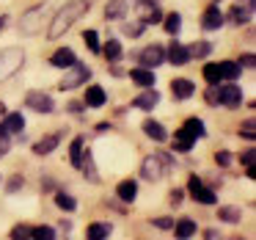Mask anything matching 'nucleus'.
Listing matches in <instances>:
<instances>
[{
  "mask_svg": "<svg viewBox=\"0 0 256 240\" xmlns=\"http://www.w3.org/2000/svg\"><path fill=\"white\" fill-rule=\"evenodd\" d=\"M110 232H113L110 223L96 221V223H88V229H86V237H88V240H102V237H110Z\"/></svg>",
  "mask_w": 256,
  "mask_h": 240,
  "instance_id": "27",
  "label": "nucleus"
},
{
  "mask_svg": "<svg viewBox=\"0 0 256 240\" xmlns=\"http://www.w3.org/2000/svg\"><path fill=\"white\" fill-rule=\"evenodd\" d=\"M3 113H6V105H3V102H0V116H3Z\"/></svg>",
  "mask_w": 256,
  "mask_h": 240,
  "instance_id": "51",
  "label": "nucleus"
},
{
  "mask_svg": "<svg viewBox=\"0 0 256 240\" xmlns=\"http://www.w3.org/2000/svg\"><path fill=\"white\" fill-rule=\"evenodd\" d=\"M22 67H25L22 47H6V50H0V86L8 83Z\"/></svg>",
  "mask_w": 256,
  "mask_h": 240,
  "instance_id": "2",
  "label": "nucleus"
},
{
  "mask_svg": "<svg viewBox=\"0 0 256 240\" xmlns=\"http://www.w3.org/2000/svg\"><path fill=\"white\" fill-rule=\"evenodd\" d=\"M228 23L232 25H237V28H242V25H248L250 20H254V9L250 6H242V3H240V6H234L232 12H228Z\"/></svg>",
  "mask_w": 256,
  "mask_h": 240,
  "instance_id": "16",
  "label": "nucleus"
},
{
  "mask_svg": "<svg viewBox=\"0 0 256 240\" xmlns=\"http://www.w3.org/2000/svg\"><path fill=\"white\" fill-rule=\"evenodd\" d=\"M80 168H83V177H86V179H91V182H100V174H96L94 157H91L88 149L83 152V163H80Z\"/></svg>",
  "mask_w": 256,
  "mask_h": 240,
  "instance_id": "30",
  "label": "nucleus"
},
{
  "mask_svg": "<svg viewBox=\"0 0 256 240\" xmlns=\"http://www.w3.org/2000/svg\"><path fill=\"white\" fill-rule=\"evenodd\" d=\"M160 105V91L152 86V89H144V94H138L132 100V108H138V111H154V108Z\"/></svg>",
  "mask_w": 256,
  "mask_h": 240,
  "instance_id": "10",
  "label": "nucleus"
},
{
  "mask_svg": "<svg viewBox=\"0 0 256 240\" xmlns=\"http://www.w3.org/2000/svg\"><path fill=\"white\" fill-rule=\"evenodd\" d=\"M22 185H25V177H22V174H14V177L8 179L6 190H8V193H14V190H20V188H22Z\"/></svg>",
  "mask_w": 256,
  "mask_h": 240,
  "instance_id": "41",
  "label": "nucleus"
},
{
  "mask_svg": "<svg viewBox=\"0 0 256 240\" xmlns=\"http://www.w3.org/2000/svg\"><path fill=\"white\" fill-rule=\"evenodd\" d=\"M108 102V94H105V89L102 86H94V83H86V105L88 108H102Z\"/></svg>",
  "mask_w": 256,
  "mask_h": 240,
  "instance_id": "18",
  "label": "nucleus"
},
{
  "mask_svg": "<svg viewBox=\"0 0 256 240\" xmlns=\"http://www.w3.org/2000/svg\"><path fill=\"white\" fill-rule=\"evenodd\" d=\"M201 75H204V80H206L210 86H218V83H220V67H218V64H204Z\"/></svg>",
  "mask_w": 256,
  "mask_h": 240,
  "instance_id": "33",
  "label": "nucleus"
},
{
  "mask_svg": "<svg viewBox=\"0 0 256 240\" xmlns=\"http://www.w3.org/2000/svg\"><path fill=\"white\" fill-rule=\"evenodd\" d=\"M174 232H176V237L179 240H188V237H193L196 232H198V226H196V221L193 218H182V221H174Z\"/></svg>",
  "mask_w": 256,
  "mask_h": 240,
  "instance_id": "24",
  "label": "nucleus"
},
{
  "mask_svg": "<svg viewBox=\"0 0 256 240\" xmlns=\"http://www.w3.org/2000/svg\"><path fill=\"white\" fill-rule=\"evenodd\" d=\"M215 163H218V166H228V163H232V155H228L226 149L215 152Z\"/></svg>",
  "mask_w": 256,
  "mask_h": 240,
  "instance_id": "45",
  "label": "nucleus"
},
{
  "mask_svg": "<svg viewBox=\"0 0 256 240\" xmlns=\"http://www.w3.org/2000/svg\"><path fill=\"white\" fill-rule=\"evenodd\" d=\"M58 144H61V135H58V133H50V135H44V138H39V141L34 144V155L47 157V155H52V152L58 149Z\"/></svg>",
  "mask_w": 256,
  "mask_h": 240,
  "instance_id": "14",
  "label": "nucleus"
},
{
  "mask_svg": "<svg viewBox=\"0 0 256 240\" xmlns=\"http://www.w3.org/2000/svg\"><path fill=\"white\" fill-rule=\"evenodd\" d=\"M140 174H144V179H149V182H160V179L168 174V166L162 163L160 155H149V157H144V163H140Z\"/></svg>",
  "mask_w": 256,
  "mask_h": 240,
  "instance_id": "5",
  "label": "nucleus"
},
{
  "mask_svg": "<svg viewBox=\"0 0 256 240\" xmlns=\"http://www.w3.org/2000/svg\"><path fill=\"white\" fill-rule=\"evenodd\" d=\"M152 226H157V229H171V226H174V218H168V215L152 218Z\"/></svg>",
  "mask_w": 256,
  "mask_h": 240,
  "instance_id": "43",
  "label": "nucleus"
},
{
  "mask_svg": "<svg viewBox=\"0 0 256 240\" xmlns=\"http://www.w3.org/2000/svg\"><path fill=\"white\" fill-rule=\"evenodd\" d=\"M240 102H242V89L240 86H234V80H228L226 86H220L218 83V105H223V108H237Z\"/></svg>",
  "mask_w": 256,
  "mask_h": 240,
  "instance_id": "7",
  "label": "nucleus"
},
{
  "mask_svg": "<svg viewBox=\"0 0 256 240\" xmlns=\"http://www.w3.org/2000/svg\"><path fill=\"white\" fill-rule=\"evenodd\" d=\"M74 61H78V56H74L72 47H58L50 56V67H56V69H69Z\"/></svg>",
  "mask_w": 256,
  "mask_h": 240,
  "instance_id": "13",
  "label": "nucleus"
},
{
  "mask_svg": "<svg viewBox=\"0 0 256 240\" xmlns=\"http://www.w3.org/2000/svg\"><path fill=\"white\" fill-rule=\"evenodd\" d=\"M193 146H196V138L184 127H179L176 135H174V152H182V155H184V152H190Z\"/></svg>",
  "mask_w": 256,
  "mask_h": 240,
  "instance_id": "23",
  "label": "nucleus"
},
{
  "mask_svg": "<svg viewBox=\"0 0 256 240\" xmlns=\"http://www.w3.org/2000/svg\"><path fill=\"white\" fill-rule=\"evenodd\" d=\"M166 58H168V64H174V67H184V64H190V50L184 45H179V42H174V45L168 47Z\"/></svg>",
  "mask_w": 256,
  "mask_h": 240,
  "instance_id": "15",
  "label": "nucleus"
},
{
  "mask_svg": "<svg viewBox=\"0 0 256 240\" xmlns=\"http://www.w3.org/2000/svg\"><path fill=\"white\" fill-rule=\"evenodd\" d=\"M6 23H8V17H0V31L6 28Z\"/></svg>",
  "mask_w": 256,
  "mask_h": 240,
  "instance_id": "50",
  "label": "nucleus"
},
{
  "mask_svg": "<svg viewBox=\"0 0 256 240\" xmlns=\"http://www.w3.org/2000/svg\"><path fill=\"white\" fill-rule=\"evenodd\" d=\"M218 67H220V80H237L240 72H242L237 61H220Z\"/></svg>",
  "mask_w": 256,
  "mask_h": 240,
  "instance_id": "31",
  "label": "nucleus"
},
{
  "mask_svg": "<svg viewBox=\"0 0 256 240\" xmlns=\"http://www.w3.org/2000/svg\"><path fill=\"white\" fill-rule=\"evenodd\" d=\"M245 177H248V179H256V168H254V166H245Z\"/></svg>",
  "mask_w": 256,
  "mask_h": 240,
  "instance_id": "48",
  "label": "nucleus"
},
{
  "mask_svg": "<svg viewBox=\"0 0 256 240\" xmlns=\"http://www.w3.org/2000/svg\"><path fill=\"white\" fill-rule=\"evenodd\" d=\"M56 204L61 207V210L72 212L74 207H78V201H74V196H69L66 190H56Z\"/></svg>",
  "mask_w": 256,
  "mask_h": 240,
  "instance_id": "34",
  "label": "nucleus"
},
{
  "mask_svg": "<svg viewBox=\"0 0 256 240\" xmlns=\"http://www.w3.org/2000/svg\"><path fill=\"white\" fill-rule=\"evenodd\" d=\"M30 237H36V240H52L56 237V229L52 226H30Z\"/></svg>",
  "mask_w": 256,
  "mask_h": 240,
  "instance_id": "36",
  "label": "nucleus"
},
{
  "mask_svg": "<svg viewBox=\"0 0 256 240\" xmlns=\"http://www.w3.org/2000/svg\"><path fill=\"white\" fill-rule=\"evenodd\" d=\"M0 179H3V177H0Z\"/></svg>",
  "mask_w": 256,
  "mask_h": 240,
  "instance_id": "52",
  "label": "nucleus"
},
{
  "mask_svg": "<svg viewBox=\"0 0 256 240\" xmlns=\"http://www.w3.org/2000/svg\"><path fill=\"white\" fill-rule=\"evenodd\" d=\"M144 135L152 141H157V144H162V141H168V130L162 127L160 122H154V119H146L144 122Z\"/></svg>",
  "mask_w": 256,
  "mask_h": 240,
  "instance_id": "20",
  "label": "nucleus"
},
{
  "mask_svg": "<svg viewBox=\"0 0 256 240\" xmlns=\"http://www.w3.org/2000/svg\"><path fill=\"white\" fill-rule=\"evenodd\" d=\"M162 28H166V34L176 36L179 31H182V14H179V12L166 14V17H162Z\"/></svg>",
  "mask_w": 256,
  "mask_h": 240,
  "instance_id": "29",
  "label": "nucleus"
},
{
  "mask_svg": "<svg viewBox=\"0 0 256 240\" xmlns=\"http://www.w3.org/2000/svg\"><path fill=\"white\" fill-rule=\"evenodd\" d=\"M91 9V0H66L61 9H58V14L50 20V28H47V39L56 42L61 39L64 34H66L69 28H72L78 20H83L86 14H88Z\"/></svg>",
  "mask_w": 256,
  "mask_h": 240,
  "instance_id": "1",
  "label": "nucleus"
},
{
  "mask_svg": "<svg viewBox=\"0 0 256 240\" xmlns=\"http://www.w3.org/2000/svg\"><path fill=\"white\" fill-rule=\"evenodd\" d=\"M223 23H226V17H223V12L215 6V3H212V6L204 12V17H201V28L204 31H220Z\"/></svg>",
  "mask_w": 256,
  "mask_h": 240,
  "instance_id": "12",
  "label": "nucleus"
},
{
  "mask_svg": "<svg viewBox=\"0 0 256 240\" xmlns=\"http://www.w3.org/2000/svg\"><path fill=\"white\" fill-rule=\"evenodd\" d=\"M0 127L6 130L8 135H20L25 130V116L22 113H3V124Z\"/></svg>",
  "mask_w": 256,
  "mask_h": 240,
  "instance_id": "17",
  "label": "nucleus"
},
{
  "mask_svg": "<svg viewBox=\"0 0 256 240\" xmlns=\"http://www.w3.org/2000/svg\"><path fill=\"white\" fill-rule=\"evenodd\" d=\"M44 20H47V3L30 6L28 12H22V17H20V34L22 36H39L42 28H44Z\"/></svg>",
  "mask_w": 256,
  "mask_h": 240,
  "instance_id": "3",
  "label": "nucleus"
},
{
  "mask_svg": "<svg viewBox=\"0 0 256 240\" xmlns=\"http://www.w3.org/2000/svg\"><path fill=\"white\" fill-rule=\"evenodd\" d=\"M254 157H256V149H245L240 155V160H242V166H254Z\"/></svg>",
  "mask_w": 256,
  "mask_h": 240,
  "instance_id": "47",
  "label": "nucleus"
},
{
  "mask_svg": "<svg viewBox=\"0 0 256 240\" xmlns=\"http://www.w3.org/2000/svg\"><path fill=\"white\" fill-rule=\"evenodd\" d=\"M83 42H86V47H88L91 53H100V36H96V31H86Z\"/></svg>",
  "mask_w": 256,
  "mask_h": 240,
  "instance_id": "38",
  "label": "nucleus"
},
{
  "mask_svg": "<svg viewBox=\"0 0 256 240\" xmlns=\"http://www.w3.org/2000/svg\"><path fill=\"white\" fill-rule=\"evenodd\" d=\"M218 221H223V223H240V221H242V210H240V207H234V204H223V207H218Z\"/></svg>",
  "mask_w": 256,
  "mask_h": 240,
  "instance_id": "25",
  "label": "nucleus"
},
{
  "mask_svg": "<svg viewBox=\"0 0 256 240\" xmlns=\"http://www.w3.org/2000/svg\"><path fill=\"white\" fill-rule=\"evenodd\" d=\"M25 108H30V111H36V113H52L56 111V102H52V97L44 94V91H28V94H25Z\"/></svg>",
  "mask_w": 256,
  "mask_h": 240,
  "instance_id": "8",
  "label": "nucleus"
},
{
  "mask_svg": "<svg viewBox=\"0 0 256 240\" xmlns=\"http://www.w3.org/2000/svg\"><path fill=\"white\" fill-rule=\"evenodd\" d=\"M171 94H174V100H190V97L196 94V86H193V80L190 78H174L171 80Z\"/></svg>",
  "mask_w": 256,
  "mask_h": 240,
  "instance_id": "11",
  "label": "nucleus"
},
{
  "mask_svg": "<svg viewBox=\"0 0 256 240\" xmlns=\"http://www.w3.org/2000/svg\"><path fill=\"white\" fill-rule=\"evenodd\" d=\"M124 14H127V0H108V6H105L108 23H118V20H124Z\"/></svg>",
  "mask_w": 256,
  "mask_h": 240,
  "instance_id": "22",
  "label": "nucleus"
},
{
  "mask_svg": "<svg viewBox=\"0 0 256 240\" xmlns=\"http://www.w3.org/2000/svg\"><path fill=\"white\" fill-rule=\"evenodd\" d=\"M88 80H91V69L86 67V64L74 61L72 67L66 69V75L61 78L58 89H61V91H74V89H80V86H86Z\"/></svg>",
  "mask_w": 256,
  "mask_h": 240,
  "instance_id": "4",
  "label": "nucleus"
},
{
  "mask_svg": "<svg viewBox=\"0 0 256 240\" xmlns=\"http://www.w3.org/2000/svg\"><path fill=\"white\" fill-rule=\"evenodd\" d=\"M12 237H14V240H22V237H30V226H28V223H17V226L12 229Z\"/></svg>",
  "mask_w": 256,
  "mask_h": 240,
  "instance_id": "40",
  "label": "nucleus"
},
{
  "mask_svg": "<svg viewBox=\"0 0 256 240\" xmlns=\"http://www.w3.org/2000/svg\"><path fill=\"white\" fill-rule=\"evenodd\" d=\"M168 196H171V204H174V207H179V204L184 201V190H182V188H174Z\"/></svg>",
  "mask_w": 256,
  "mask_h": 240,
  "instance_id": "44",
  "label": "nucleus"
},
{
  "mask_svg": "<svg viewBox=\"0 0 256 240\" xmlns=\"http://www.w3.org/2000/svg\"><path fill=\"white\" fill-rule=\"evenodd\" d=\"M116 196L122 201H127V204H132V201L138 199V182H135V179H122V182L116 185Z\"/></svg>",
  "mask_w": 256,
  "mask_h": 240,
  "instance_id": "19",
  "label": "nucleus"
},
{
  "mask_svg": "<svg viewBox=\"0 0 256 240\" xmlns=\"http://www.w3.org/2000/svg\"><path fill=\"white\" fill-rule=\"evenodd\" d=\"M144 28H146L144 23H124V25H122V31H124L127 36H132V39H138V36L144 34Z\"/></svg>",
  "mask_w": 256,
  "mask_h": 240,
  "instance_id": "39",
  "label": "nucleus"
},
{
  "mask_svg": "<svg viewBox=\"0 0 256 240\" xmlns=\"http://www.w3.org/2000/svg\"><path fill=\"white\" fill-rule=\"evenodd\" d=\"M240 69H254L256 67V56L254 53H245V56H240Z\"/></svg>",
  "mask_w": 256,
  "mask_h": 240,
  "instance_id": "42",
  "label": "nucleus"
},
{
  "mask_svg": "<svg viewBox=\"0 0 256 240\" xmlns=\"http://www.w3.org/2000/svg\"><path fill=\"white\" fill-rule=\"evenodd\" d=\"M83 152H86V144L83 138H72V144H69V163H72L74 168H80V163H83Z\"/></svg>",
  "mask_w": 256,
  "mask_h": 240,
  "instance_id": "28",
  "label": "nucleus"
},
{
  "mask_svg": "<svg viewBox=\"0 0 256 240\" xmlns=\"http://www.w3.org/2000/svg\"><path fill=\"white\" fill-rule=\"evenodd\" d=\"M188 188H190V193H193V199L198 201V204H215V201H218L215 190H212V188H204V185H201V179L196 177V174L190 177Z\"/></svg>",
  "mask_w": 256,
  "mask_h": 240,
  "instance_id": "9",
  "label": "nucleus"
},
{
  "mask_svg": "<svg viewBox=\"0 0 256 240\" xmlns=\"http://www.w3.org/2000/svg\"><path fill=\"white\" fill-rule=\"evenodd\" d=\"M256 122H254V116H250V119H245V122L242 124H240V135H242V138H248V141H254L256 138Z\"/></svg>",
  "mask_w": 256,
  "mask_h": 240,
  "instance_id": "37",
  "label": "nucleus"
},
{
  "mask_svg": "<svg viewBox=\"0 0 256 240\" xmlns=\"http://www.w3.org/2000/svg\"><path fill=\"white\" fill-rule=\"evenodd\" d=\"M135 58H138L140 67L157 69V67H162V64H166V50H162L160 45H149V47H144L140 53H135Z\"/></svg>",
  "mask_w": 256,
  "mask_h": 240,
  "instance_id": "6",
  "label": "nucleus"
},
{
  "mask_svg": "<svg viewBox=\"0 0 256 240\" xmlns=\"http://www.w3.org/2000/svg\"><path fill=\"white\" fill-rule=\"evenodd\" d=\"M182 127H184V130H188V133H190V135H193V138H196V141H198V138H204V135H206V130H204V122H201V119H198V116H190V119H188V122H184V124H182Z\"/></svg>",
  "mask_w": 256,
  "mask_h": 240,
  "instance_id": "32",
  "label": "nucleus"
},
{
  "mask_svg": "<svg viewBox=\"0 0 256 240\" xmlns=\"http://www.w3.org/2000/svg\"><path fill=\"white\" fill-rule=\"evenodd\" d=\"M69 111H72V113H80V111H83V105H80V102H69Z\"/></svg>",
  "mask_w": 256,
  "mask_h": 240,
  "instance_id": "49",
  "label": "nucleus"
},
{
  "mask_svg": "<svg viewBox=\"0 0 256 240\" xmlns=\"http://www.w3.org/2000/svg\"><path fill=\"white\" fill-rule=\"evenodd\" d=\"M188 50H190V58H206L212 53V45L201 39V42H196V45H190Z\"/></svg>",
  "mask_w": 256,
  "mask_h": 240,
  "instance_id": "35",
  "label": "nucleus"
},
{
  "mask_svg": "<svg viewBox=\"0 0 256 240\" xmlns=\"http://www.w3.org/2000/svg\"><path fill=\"white\" fill-rule=\"evenodd\" d=\"M204 100L210 102V105H218V86H210V89L204 91Z\"/></svg>",
  "mask_w": 256,
  "mask_h": 240,
  "instance_id": "46",
  "label": "nucleus"
},
{
  "mask_svg": "<svg viewBox=\"0 0 256 240\" xmlns=\"http://www.w3.org/2000/svg\"><path fill=\"white\" fill-rule=\"evenodd\" d=\"M100 53L108 58V64H116L118 58L124 56V50H122V42H118V39H108V42H105V47H100Z\"/></svg>",
  "mask_w": 256,
  "mask_h": 240,
  "instance_id": "26",
  "label": "nucleus"
},
{
  "mask_svg": "<svg viewBox=\"0 0 256 240\" xmlns=\"http://www.w3.org/2000/svg\"><path fill=\"white\" fill-rule=\"evenodd\" d=\"M130 78H132V83L140 86V89H152V86H154V69L135 67L132 72H130Z\"/></svg>",
  "mask_w": 256,
  "mask_h": 240,
  "instance_id": "21",
  "label": "nucleus"
}]
</instances>
